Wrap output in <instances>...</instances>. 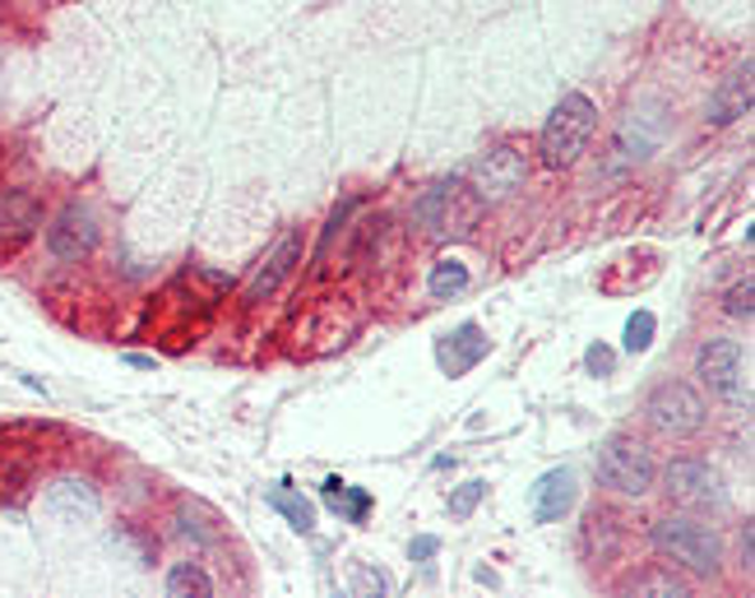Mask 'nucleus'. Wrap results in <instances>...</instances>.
I'll return each instance as SVG.
<instances>
[{
  "label": "nucleus",
  "mask_w": 755,
  "mask_h": 598,
  "mask_svg": "<svg viewBox=\"0 0 755 598\" xmlns=\"http://www.w3.org/2000/svg\"><path fill=\"white\" fill-rule=\"evenodd\" d=\"M598 130V103L589 93H562V103L547 112V122L538 130V162L547 172H562V167H575L579 154L589 149V139Z\"/></svg>",
  "instance_id": "obj_1"
},
{
  "label": "nucleus",
  "mask_w": 755,
  "mask_h": 598,
  "mask_svg": "<svg viewBox=\"0 0 755 598\" xmlns=\"http://www.w3.org/2000/svg\"><path fill=\"white\" fill-rule=\"evenodd\" d=\"M653 547H659V557H668V566L686 570L695 580H710L723 570V538L714 524H704L695 515H663L653 520Z\"/></svg>",
  "instance_id": "obj_2"
},
{
  "label": "nucleus",
  "mask_w": 755,
  "mask_h": 598,
  "mask_svg": "<svg viewBox=\"0 0 755 598\" xmlns=\"http://www.w3.org/2000/svg\"><path fill=\"white\" fill-rule=\"evenodd\" d=\"M486 213V200L478 196V186L469 177H445V181H431L418 200H412V219H418L431 237L441 242H459L469 237Z\"/></svg>",
  "instance_id": "obj_3"
},
{
  "label": "nucleus",
  "mask_w": 755,
  "mask_h": 598,
  "mask_svg": "<svg viewBox=\"0 0 755 598\" xmlns=\"http://www.w3.org/2000/svg\"><path fill=\"white\" fill-rule=\"evenodd\" d=\"M594 469H598V483L612 487L621 496H644L653 492V483H659V460H653V450L640 441V437H607L594 454Z\"/></svg>",
  "instance_id": "obj_4"
},
{
  "label": "nucleus",
  "mask_w": 755,
  "mask_h": 598,
  "mask_svg": "<svg viewBox=\"0 0 755 598\" xmlns=\"http://www.w3.org/2000/svg\"><path fill=\"white\" fill-rule=\"evenodd\" d=\"M644 418H649L653 432H663L672 441H686V437L704 432V422H710V403H704V395L691 386V380H663V386L649 390Z\"/></svg>",
  "instance_id": "obj_5"
},
{
  "label": "nucleus",
  "mask_w": 755,
  "mask_h": 598,
  "mask_svg": "<svg viewBox=\"0 0 755 598\" xmlns=\"http://www.w3.org/2000/svg\"><path fill=\"white\" fill-rule=\"evenodd\" d=\"M302 255H306V232L302 228H283L279 237H274V246L260 255V265L251 270V279L241 283V306H260V302H270L283 283L292 279V270L302 265Z\"/></svg>",
  "instance_id": "obj_6"
},
{
  "label": "nucleus",
  "mask_w": 755,
  "mask_h": 598,
  "mask_svg": "<svg viewBox=\"0 0 755 598\" xmlns=\"http://www.w3.org/2000/svg\"><path fill=\"white\" fill-rule=\"evenodd\" d=\"M663 492L672 506L681 511H719L723 506V478L710 460H695V454H681L663 469Z\"/></svg>",
  "instance_id": "obj_7"
},
{
  "label": "nucleus",
  "mask_w": 755,
  "mask_h": 598,
  "mask_svg": "<svg viewBox=\"0 0 755 598\" xmlns=\"http://www.w3.org/2000/svg\"><path fill=\"white\" fill-rule=\"evenodd\" d=\"M695 376L714 395L733 399V403H751V390L742 380V344L737 339H704L695 353Z\"/></svg>",
  "instance_id": "obj_8"
},
{
  "label": "nucleus",
  "mask_w": 755,
  "mask_h": 598,
  "mask_svg": "<svg viewBox=\"0 0 755 598\" xmlns=\"http://www.w3.org/2000/svg\"><path fill=\"white\" fill-rule=\"evenodd\" d=\"M46 251H52L61 265H80L97 251V219L88 204H65L52 223H46Z\"/></svg>",
  "instance_id": "obj_9"
},
{
  "label": "nucleus",
  "mask_w": 755,
  "mask_h": 598,
  "mask_svg": "<svg viewBox=\"0 0 755 598\" xmlns=\"http://www.w3.org/2000/svg\"><path fill=\"white\" fill-rule=\"evenodd\" d=\"M524 177H528V158H524L520 145H496V149H486V154L469 167V181L478 186L482 200H505V196H515V190L524 186Z\"/></svg>",
  "instance_id": "obj_10"
},
{
  "label": "nucleus",
  "mask_w": 755,
  "mask_h": 598,
  "mask_svg": "<svg viewBox=\"0 0 755 598\" xmlns=\"http://www.w3.org/2000/svg\"><path fill=\"white\" fill-rule=\"evenodd\" d=\"M486 353H492V339H486V329H482L478 321H464V325H454L441 344H436V363H441L445 376H469Z\"/></svg>",
  "instance_id": "obj_11"
},
{
  "label": "nucleus",
  "mask_w": 755,
  "mask_h": 598,
  "mask_svg": "<svg viewBox=\"0 0 755 598\" xmlns=\"http://www.w3.org/2000/svg\"><path fill=\"white\" fill-rule=\"evenodd\" d=\"M42 506H46V515H56L65 524H80V520H97L103 496H97V487L88 483V478H61V483L46 487Z\"/></svg>",
  "instance_id": "obj_12"
},
{
  "label": "nucleus",
  "mask_w": 755,
  "mask_h": 598,
  "mask_svg": "<svg viewBox=\"0 0 755 598\" xmlns=\"http://www.w3.org/2000/svg\"><path fill=\"white\" fill-rule=\"evenodd\" d=\"M751 103H755V65L746 56V65H737L733 75L719 84V93L710 98V126H733L742 116H751Z\"/></svg>",
  "instance_id": "obj_13"
},
{
  "label": "nucleus",
  "mask_w": 755,
  "mask_h": 598,
  "mask_svg": "<svg viewBox=\"0 0 755 598\" xmlns=\"http://www.w3.org/2000/svg\"><path fill=\"white\" fill-rule=\"evenodd\" d=\"M570 506H575V473L570 469H547L538 483L528 487L533 524H556Z\"/></svg>",
  "instance_id": "obj_14"
},
{
  "label": "nucleus",
  "mask_w": 755,
  "mask_h": 598,
  "mask_svg": "<svg viewBox=\"0 0 755 598\" xmlns=\"http://www.w3.org/2000/svg\"><path fill=\"white\" fill-rule=\"evenodd\" d=\"M42 228V200L33 190H0V242H29Z\"/></svg>",
  "instance_id": "obj_15"
},
{
  "label": "nucleus",
  "mask_w": 755,
  "mask_h": 598,
  "mask_svg": "<svg viewBox=\"0 0 755 598\" xmlns=\"http://www.w3.org/2000/svg\"><path fill=\"white\" fill-rule=\"evenodd\" d=\"M321 496L329 501V511L344 515L348 524H361V520L371 515V492L344 483V478H325V483H321Z\"/></svg>",
  "instance_id": "obj_16"
},
{
  "label": "nucleus",
  "mask_w": 755,
  "mask_h": 598,
  "mask_svg": "<svg viewBox=\"0 0 755 598\" xmlns=\"http://www.w3.org/2000/svg\"><path fill=\"white\" fill-rule=\"evenodd\" d=\"M264 501H270V511H279V515H283L297 534H311V529H315V506H311V501H306L297 487L287 483V478H283V483H274L270 492H264Z\"/></svg>",
  "instance_id": "obj_17"
},
{
  "label": "nucleus",
  "mask_w": 755,
  "mask_h": 598,
  "mask_svg": "<svg viewBox=\"0 0 755 598\" xmlns=\"http://www.w3.org/2000/svg\"><path fill=\"white\" fill-rule=\"evenodd\" d=\"M473 283V274H469V265L459 255H441L431 265V274H427V293L436 297V302H450V297H459Z\"/></svg>",
  "instance_id": "obj_18"
},
{
  "label": "nucleus",
  "mask_w": 755,
  "mask_h": 598,
  "mask_svg": "<svg viewBox=\"0 0 755 598\" xmlns=\"http://www.w3.org/2000/svg\"><path fill=\"white\" fill-rule=\"evenodd\" d=\"M167 594H172V598H181V594H213V580L195 562H177L172 570H167Z\"/></svg>",
  "instance_id": "obj_19"
},
{
  "label": "nucleus",
  "mask_w": 755,
  "mask_h": 598,
  "mask_svg": "<svg viewBox=\"0 0 755 598\" xmlns=\"http://www.w3.org/2000/svg\"><path fill=\"white\" fill-rule=\"evenodd\" d=\"M653 334H659V321H653V311H636V316L626 321V334H621V348L630 353V357H640V353H649V344H653Z\"/></svg>",
  "instance_id": "obj_20"
},
{
  "label": "nucleus",
  "mask_w": 755,
  "mask_h": 598,
  "mask_svg": "<svg viewBox=\"0 0 755 598\" xmlns=\"http://www.w3.org/2000/svg\"><path fill=\"white\" fill-rule=\"evenodd\" d=\"M630 594H668V598H681V594H686V580H677L672 570H644V576L630 580Z\"/></svg>",
  "instance_id": "obj_21"
},
{
  "label": "nucleus",
  "mask_w": 755,
  "mask_h": 598,
  "mask_svg": "<svg viewBox=\"0 0 755 598\" xmlns=\"http://www.w3.org/2000/svg\"><path fill=\"white\" fill-rule=\"evenodd\" d=\"M723 311H727L733 321H751V316H755V283H751V274H746L742 283H733V288H727Z\"/></svg>",
  "instance_id": "obj_22"
},
{
  "label": "nucleus",
  "mask_w": 755,
  "mask_h": 598,
  "mask_svg": "<svg viewBox=\"0 0 755 598\" xmlns=\"http://www.w3.org/2000/svg\"><path fill=\"white\" fill-rule=\"evenodd\" d=\"M482 496H486V483H482V478H469V483H459V487L450 492V515H454V520H469V515L478 511Z\"/></svg>",
  "instance_id": "obj_23"
},
{
  "label": "nucleus",
  "mask_w": 755,
  "mask_h": 598,
  "mask_svg": "<svg viewBox=\"0 0 755 598\" xmlns=\"http://www.w3.org/2000/svg\"><path fill=\"white\" fill-rule=\"evenodd\" d=\"M584 367H589L594 376H612V367H617V353L607 348V344H589V353H584Z\"/></svg>",
  "instance_id": "obj_24"
},
{
  "label": "nucleus",
  "mask_w": 755,
  "mask_h": 598,
  "mask_svg": "<svg viewBox=\"0 0 755 598\" xmlns=\"http://www.w3.org/2000/svg\"><path fill=\"white\" fill-rule=\"evenodd\" d=\"M436 553H441V538H431V534L412 538V547H408V557H412V562H431Z\"/></svg>",
  "instance_id": "obj_25"
},
{
  "label": "nucleus",
  "mask_w": 755,
  "mask_h": 598,
  "mask_svg": "<svg viewBox=\"0 0 755 598\" xmlns=\"http://www.w3.org/2000/svg\"><path fill=\"white\" fill-rule=\"evenodd\" d=\"M751 562H755V524L746 520V524H742V566L751 570Z\"/></svg>",
  "instance_id": "obj_26"
},
{
  "label": "nucleus",
  "mask_w": 755,
  "mask_h": 598,
  "mask_svg": "<svg viewBox=\"0 0 755 598\" xmlns=\"http://www.w3.org/2000/svg\"><path fill=\"white\" fill-rule=\"evenodd\" d=\"M126 363H130V367H139V371H154V367H158V363H154V357H144V353H130V357H126Z\"/></svg>",
  "instance_id": "obj_27"
}]
</instances>
